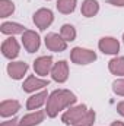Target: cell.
I'll return each instance as SVG.
<instances>
[{
  "label": "cell",
  "mask_w": 124,
  "mask_h": 126,
  "mask_svg": "<svg viewBox=\"0 0 124 126\" xmlns=\"http://www.w3.org/2000/svg\"><path fill=\"white\" fill-rule=\"evenodd\" d=\"M22 44L24 47L26 48L28 53H35L38 51L39 46H41V40H39V35L32 30H26V31L22 34Z\"/></svg>",
  "instance_id": "6"
},
{
  "label": "cell",
  "mask_w": 124,
  "mask_h": 126,
  "mask_svg": "<svg viewBox=\"0 0 124 126\" xmlns=\"http://www.w3.org/2000/svg\"><path fill=\"white\" fill-rule=\"evenodd\" d=\"M95 117H96L95 111H93V110H89L83 119H80L77 123H74L73 126H92L93 122H95Z\"/></svg>",
  "instance_id": "22"
},
{
  "label": "cell",
  "mask_w": 124,
  "mask_h": 126,
  "mask_svg": "<svg viewBox=\"0 0 124 126\" xmlns=\"http://www.w3.org/2000/svg\"><path fill=\"white\" fill-rule=\"evenodd\" d=\"M21 110V104L16 100H3L0 104V116L1 117H9L16 114Z\"/></svg>",
  "instance_id": "13"
},
{
  "label": "cell",
  "mask_w": 124,
  "mask_h": 126,
  "mask_svg": "<svg viewBox=\"0 0 124 126\" xmlns=\"http://www.w3.org/2000/svg\"><path fill=\"white\" fill-rule=\"evenodd\" d=\"M88 111L89 110H88V107L85 104H79V106H74V107H69V110L63 113L62 122L64 125L73 126L74 123H77L80 119H83Z\"/></svg>",
  "instance_id": "2"
},
{
  "label": "cell",
  "mask_w": 124,
  "mask_h": 126,
  "mask_svg": "<svg viewBox=\"0 0 124 126\" xmlns=\"http://www.w3.org/2000/svg\"><path fill=\"white\" fill-rule=\"evenodd\" d=\"M44 117H45V113L42 110H37L34 113H29V114L24 116L19 120V126H37L41 122H44Z\"/></svg>",
  "instance_id": "14"
},
{
  "label": "cell",
  "mask_w": 124,
  "mask_h": 126,
  "mask_svg": "<svg viewBox=\"0 0 124 126\" xmlns=\"http://www.w3.org/2000/svg\"><path fill=\"white\" fill-rule=\"evenodd\" d=\"M51 78L59 82V84H64L69 78V64L66 60H60V62L54 63L53 69H51Z\"/></svg>",
  "instance_id": "8"
},
{
  "label": "cell",
  "mask_w": 124,
  "mask_h": 126,
  "mask_svg": "<svg viewBox=\"0 0 124 126\" xmlns=\"http://www.w3.org/2000/svg\"><path fill=\"white\" fill-rule=\"evenodd\" d=\"M123 41H124V34H123Z\"/></svg>",
  "instance_id": "28"
},
{
  "label": "cell",
  "mask_w": 124,
  "mask_h": 126,
  "mask_svg": "<svg viewBox=\"0 0 124 126\" xmlns=\"http://www.w3.org/2000/svg\"><path fill=\"white\" fill-rule=\"evenodd\" d=\"M77 0H59L57 1V9L63 15H69L76 9Z\"/></svg>",
  "instance_id": "19"
},
{
  "label": "cell",
  "mask_w": 124,
  "mask_h": 126,
  "mask_svg": "<svg viewBox=\"0 0 124 126\" xmlns=\"http://www.w3.org/2000/svg\"><path fill=\"white\" fill-rule=\"evenodd\" d=\"M98 47L104 54H117L120 51V43L114 37H102L98 43Z\"/></svg>",
  "instance_id": "7"
},
{
  "label": "cell",
  "mask_w": 124,
  "mask_h": 126,
  "mask_svg": "<svg viewBox=\"0 0 124 126\" xmlns=\"http://www.w3.org/2000/svg\"><path fill=\"white\" fill-rule=\"evenodd\" d=\"M48 81L47 79H41V78H37V76H34V75H29L26 79H25V82H24V85H22V90L25 91V93H35L37 90H41V88H45V87H48Z\"/></svg>",
  "instance_id": "10"
},
{
  "label": "cell",
  "mask_w": 124,
  "mask_h": 126,
  "mask_svg": "<svg viewBox=\"0 0 124 126\" xmlns=\"http://www.w3.org/2000/svg\"><path fill=\"white\" fill-rule=\"evenodd\" d=\"M0 126H19V120L18 119H12V120H4L1 122Z\"/></svg>",
  "instance_id": "24"
},
{
  "label": "cell",
  "mask_w": 124,
  "mask_h": 126,
  "mask_svg": "<svg viewBox=\"0 0 124 126\" xmlns=\"http://www.w3.org/2000/svg\"><path fill=\"white\" fill-rule=\"evenodd\" d=\"M112 91L120 97H124V79H117L112 82Z\"/></svg>",
  "instance_id": "23"
},
{
  "label": "cell",
  "mask_w": 124,
  "mask_h": 126,
  "mask_svg": "<svg viewBox=\"0 0 124 126\" xmlns=\"http://www.w3.org/2000/svg\"><path fill=\"white\" fill-rule=\"evenodd\" d=\"M15 12V3L12 0H0V18H7Z\"/></svg>",
  "instance_id": "21"
},
{
  "label": "cell",
  "mask_w": 124,
  "mask_h": 126,
  "mask_svg": "<svg viewBox=\"0 0 124 126\" xmlns=\"http://www.w3.org/2000/svg\"><path fill=\"white\" fill-rule=\"evenodd\" d=\"M108 70L112 75L124 76V57H114L108 62Z\"/></svg>",
  "instance_id": "18"
},
{
  "label": "cell",
  "mask_w": 124,
  "mask_h": 126,
  "mask_svg": "<svg viewBox=\"0 0 124 126\" xmlns=\"http://www.w3.org/2000/svg\"><path fill=\"white\" fill-rule=\"evenodd\" d=\"M76 100V95L69 90H56L54 93H51V95H48L45 113L48 117H56L62 110L72 107Z\"/></svg>",
  "instance_id": "1"
},
{
  "label": "cell",
  "mask_w": 124,
  "mask_h": 126,
  "mask_svg": "<svg viewBox=\"0 0 124 126\" xmlns=\"http://www.w3.org/2000/svg\"><path fill=\"white\" fill-rule=\"evenodd\" d=\"M108 4H112V6H120V7H124V0H108Z\"/></svg>",
  "instance_id": "25"
},
{
  "label": "cell",
  "mask_w": 124,
  "mask_h": 126,
  "mask_svg": "<svg viewBox=\"0 0 124 126\" xmlns=\"http://www.w3.org/2000/svg\"><path fill=\"white\" fill-rule=\"evenodd\" d=\"M117 111H118L120 116L124 117V101H120V103L117 104Z\"/></svg>",
  "instance_id": "26"
},
{
  "label": "cell",
  "mask_w": 124,
  "mask_h": 126,
  "mask_svg": "<svg viewBox=\"0 0 124 126\" xmlns=\"http://www.w3.org/2000/svg\"><path fill=\"white\" fill-rule=\"evenodd\" d=\"M60 35L63 37V40L64 41H74L76 40V30H74V27L73 25H70V24H64L62 27V30H60Z\"/></svg>",
  "instance_id": "20"
},
{
  "label": "cell",
  "mask_w": 124,
  "mask_h": 126,
  "mask_svg": "<svg viewBox=\"0 0 124 126\" xmlns=\"http://www.w3.org/2000/svg\"><path fill=\"white\" fill-rule=\"evenodd\" d=\"M47 100H48V93L44 90V91H41V93H38V94H34L28 98V101H26V109H28V110H37V109H39L41 106H44V104L47 103Z\"/></svg>",
  "instance_id": "15"
},
{
  "label": "cell",
  "mask_w": 124,
  "mask_h": 126,
  "mask_svg": "<svg viewBox=\"0 0 124 126\" xmlns=\"http://www.w3.org/2000/svg\"><path fill=\"white\" fill-rule=\"evenodd\" d=\"M45 47L54 53H62L67 48V41L63 40L62 35L59 34H54V32H50L45 35Z\"/></svg>",
  "instance_id": "5"
},
{
  "label": "cell",
  "mask_w": 124,
  "mask_h": 126,
  "mask_svg": "<svg viewBox=\"0 0 124 126\" xmlns=\"http://www.w3.org/2000/svg\"><path fill=\"white\" fill-rule=\"evenodd\" d=\"M1 53H3L4 57H7L10 60L15 59V57H18V54H19V43L13 37H9L1 44Z\"/></svg>",
  "instance_id": "12"
},
{
  "label": "cell",
  "mask_w": 124,
  "mask_h": 126,
  "mask_svg": "<svg viewBox=\"0 0 124 126\" xmlns=\"http://www.w3.org/2000/svg\"><path fill=\"white\" fill-rule=\"evenodd\" d=\"M110 126H124V122H120V120H117V122H112Z\"/></svg>",
  "instance_id": "27"
},
{
  "label": "cell",
  "mask_w": 124,
  "mask_h": 126,
  "mask_svg": "<svg viewBox=\"0 0 124 126\" xmlns=\"http://www.w3.org/2000/svg\"><path fill=\"white\" fill-rule=\"evenodd\" d=\"M80 12L85 18H92L99 12V4H98L96 0H83Z\"/></svg>",
  "instance_id": "17"
},
{
  "label": "cell",
  "mask_w": 124,
  "mask_h": 126,
  "mask_svg": "<svg viewBox=\"0 0 124 126\" xmlns=\"http://www.w3.org/2000/svg\"><path fill=\"white\" fill-rule=\"evenodd\" d=\"M28 72V64L25 62H10L7 64V75L12 79H22Z\"/></svg>",
  "instance_id": "11"
},
{
  "label": "cell",
  "mask_w": 124,
  "mask_h": 126,
  "mask_svg": "<svg viewBox=\"0 0 124 126\" xmlns=\"http://www.w3.org/2000/svg\"><path fill=\"white\" fill-rule=\"evenodd\" d=\"M32 21H34V24L41 30V31H44V30H47L51 24H53V21H54V15H53V12L50 10V9H38L35 13H34V18H32Z\"/></svg>",
  "instance_id": "4"
},
{
  "label": "cell",
  "mask_w": 124,
  "mask_h": 126,
  "mask_svg": "<svg viewBox=\"0 0 124 126\" xmlns=\"http://www.w3.org/2000/svg\"><path fill=\"white\" fill-rule=\"evenodd\" d=\"M70 60L76 64H89L96 60V53L89 48L74 47L70 53Z\"/></svg>",
  "instance_id": "3"
},
{
  "label": "cell",
  "mask_w": 124,
  "mask_h": 126,
  "mask_svg": "<svg viewBox=\"0 0 124 126\" xmlns=\"http://www.w3.org/2000/svg\"><path fill=\"white\" fill-rule=\"evenodd\" d=\"M53 66H54V63H53L51 56H41L34 62V70L41 76H47L51 72Z\"/></svg>",
  "instance_id": "9"
},
{
  "label": "cell",
  "mask_w": 124,
  "mask_h": 126,
  "mask_svg": "<svg viewBox=\"0 0 124 126\" xmlns=\"http://www.w3.org/2000/svg\"><path fill=\"white\" fill-rule=\"evenodd\" d=\"M0 31L4 35H15V34H24L26 30L24 25L16 24V22H3L0 25Z\"/></svg>",
  "instance_id": "16"
}]
</instances>
